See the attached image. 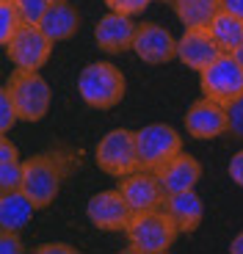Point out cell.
I'll return each instance as SVG.
<instances>
[{
	"instance_id": "obj_25",
	"label": "cell",
	"mask_w": 243,
	"mask_h": 254,
	"mask_svg": "<svg viewBox=\"0 0 243 254\" xmlns=\"http://www.w3.org/2000/svg\"><path fill=\"white\" fill-rule=\"evenodd\" d=\"M22 252H25V243H22L17 229L0 227V254H22Z\"/></svg>"
},
{
	"instance_id": "obj_27",
	"label": "cell",
	"mask_w": 243,
	"mask_h": 254,
	"mask_svg": "<svg viewBox=\"0 0 243 254\" xmlns=\"http://www.w3.org/2000/svg\"><path fill=\"white\" fill-rule=\"evenodd\" d=\"M227 114H230V133L235 138H243V97L227 105Z\"/></svg>"
},
{
	"instance_id": "obj_30",
	"label": "cell",
	"mask_w": 243,
	"mask_h": 254,
	"mask_svg": "<svg viewBox=\"0 0 243 254\" xmlns=\"http://www.w3.org/2000/svg\"><path fill=\"white\" fill-rule=\"evenodd\" d=\"M36 254H75V249L69 243H45L36 249Z\"/></svg>"
},
{
	"instance_id": "obj_10",
	"label": "cell",
	"mask_w": 243,
	"mask_h": 254,
	"mask_svg": "<svg viewBox=\"0 0 243 254\" xmlns=\"http://www.w3.org/2000/svg\"><path fill=\"white\" fill-rule=\"evenodd\" d=\"M133 53L144 64L160 66V64H169L172 58H177V39L158 22H141V25H135Z\"/></svg>"
},
{
	"instance_id": "obj_31",
	"label": "cell",
	"mask_w": 243,
	"mask_h": 254,
	"mask_svg": "<svg viewBox=\"0 0 243 254\" xmlns=\"http://www.w3.org/2000/svg\"><path fill=\"white\" fill-rule=\"evenodd\" d=\"M221 11H230L243 19V0H221Z\"/></svg>"
},
{
	"instance_id": "obj_29",
	"label": "cell",
	"mask_w": 243,
	"mask_h": 254,
	"mask_svg": "<svg viewBox=\"0 0 243 254\" xmlns=\"http://www.w3.org/2000/svg\"><path fill=\"white\" fill-rule=\"evenodd\" d=\"M6 160H19V152L17 146L6 138V133H0V163H6Z\"/></svg>"
},
{
	"instance_id": "obj_8",
	"label": "cell",
	"mask_w": 243,
	"mask_h": 254,
	"mask_svg": "<svg viewBox=\"0 0 243 254\" xmlns=\"http://www.w3.org/2000/svg\"><path fill=\"white\" fill-rule=\"evenodd\" d=\"M53 53V42L42 33L39 25H22L14 31L11 42L6 45V56L17 69H42L50 61Z\"/></svg>"
},
{
	"instance_id": "obj_2",
	"label": "cell",
	"mask_w": 243,
	"mask_h": 254,
	"mask_svg": "<svg viewBox=\"0 0 243 254\" xmlns=\"http://www.w3.org/2000/svg\"><path fill=\"white\" fill-rule=\"evenodd\" d=\"M127 252L133 254H166L174 246L180 229L163 207L133 213L127 229Z\"/></svg>"
},
{
	"instance_id": "obj_26",
	"label": "cell",
	"mask_w": 243,
	"mask_h": 254,
	"mask_svg": "<svg viewBox=\"0 0 243 254\" xmlns=\"http://www.w3.org/2000/svg\"><path fill=\"white\" fill-rule=\"evenodd\" d=\"M152 0H105V6L111 8V11H119V14H127V17H135V14H141L144 8L149 6Z\"/></svg>"
},
{
	"instance_id": "obj_16",
	"label": "cell",
	"mask_w": 243,
	"mask_h": 254,
	"mask_svg": "<svg viewBox=\"0 0 243 254\" xmlns=\"http://www.w3.org/2000/svg\"><path fill=\"white\" fill-rule=\"evenodd\" d=\"M172 221L177 224L180 235H191L196 232L202 218H205V202L196 190H180V193H166V202H163Z\"/></svg>"
},
{
	"instance_id": "obj_32",
	"label": "cell",
	"mask_w": 243,
	"mask_h": 254,
	"mask_svg": "<svg viewBox=\"0 0 243 254\" xmlns=\"http://www.w3.org/2000/svg\"><path fill=\"white\" fill-rule=\"evenodd\" d=\"M230 252H232V254H243V232H238V235L232 238V243H230Z\"/></svg>"
},
{
	"instance_id": "obj_11",
	"label": "cell",
	"mask_w": 243,
	"mask_h": 254,
	"mask_svg": "<svg viewBox=\"0 0 243 254\" xmlns=\"http://www.w3.org/2000/svg\"><path fill=\"white\" fill-rule=\"evenodd\" d=\"M185 130H188L191 138H199V141L218 138V135L230 133V114H227V105L210 100V97L196 100L185 114Z\"/></svg>"
},
{
	"instance_id": "obj_23",
	"label": "cell",
	"mask_w": 243,
	"mask_h": 254,
	"mask_svg": "<svg viewBox=\"0 0 243 254\" xmlns=\"http://www.w3.org/2000/svg\"><path fill=\"white\" fill-rule=\"evenodd\" d=\"M22 188V163L19 160H6L0 163V193Z\"/></svg>"
},
{
	"instance_id": "obj_24",
	"label": "cell",
	"mask_w": 243,
	"mask_h": 254,
	"mask_svg": "<svg viewBox=\"0 0 243 254\" xmlns=\"http://www.w3.org/2000/svg\"><path fill=\"white\" fill-rule=\"evenodd\" d=\"M17 111H14V102L8 97V89L0 86V133H8L14 125H17Z\"/></svg>"
},
{
	"instance_id": "obj_7",
	"label": "cell",
	"mask_w": 243,
	"mask_h": 254,
	"mask_svg": "<svg viewBox=\"0 0 243 254\" xmlns=\"http://www.w3.org/2000/svg\"><path fill=\"white\" fill-rule=\"evenodd\" d=\"M94 160L111 177H127L138 172V152H135V130L116 127L100 138L94 149Z\"/></svg>"
},
{
	"instance_id": "obj_20",
	"label": "cell",
	"mask_w": 243,
	"mask_h": 254,
	"mask_svg": "<svg viewBox=\"0 0 243 254\" xmlns=\"http://www.w3.org/2000/svg\"><path fill=\"white\" fill-rule=\"evenodd\" d=\"M207 28H210L213 39H216V45L221 47V53H232L243 42V19L230 11H218L216 19Z\"/></svg>"
},
{
	"instance_id": "obj_21",
	"label": "cell",
	"mask_w": 243,
	"mask_h": 254,
	"mask_svg": "<svg viewBox=\"0 0 243 254\" xmlns=\"http://www.w3.org/2000/svg\"><path fill=\"white\" fill-rule=\"evenodd\" d=\"M22 25V19H19V11L14 6L11 0H0V47H6L11 42L14 31Z\"/></svg>"
},
{
	"instance_id": "obj_17",
	"label": "cell",
	"mask_w": 243,
	"mask_h": 254,
	"mask_svg": "<svg viewBox=\"0 0 243 254\" xmlns=\"http://www.w3.org/2000/svg\"><path fill=\"white\" fill-rule=\"evenodd\" d=\"M39 28H42V33L50 39L53 45L56 42H66L80 28V14H77V8L72 6L69 0H53L50 8L45 11V17L39 19Z\"/></svg>"
},
{
	"instance_id": "obj_13",
	"label": "cell",
	"mask_w": 243,
	"mask_h": 254,
	"mask_svg": "<svg viewBox=\"0 0 243 254\" xmlns=\"http://www.w3.org/2000/svg\"><path fill=\"white\" fill-rule=\"evenodd\" d=\"M221 56V47L216 45L210 28H185V33L177 39V58L188 69L202 72Z\"/></svg>"
},
{
	"instance_id": "obj_5",
	"label": "cell",
	"mask_w": 243,
	"mask_h": 254,
	"mask_svg": "<svg viewBox=\"0 0 243 254\" xmlns=\"http://www.w3.org/2000/svg\"><path fill=\"white\" fill-rule=\"evenodd\" d=\"M135 152H138V169L158 172L166 160L182 152V135L163 122H152L135 130Z\"/></svg>"
},
{
	"instance_id": "obj_6",
	"label": "cell",
	"mask_w": 243,
	"mask_h": 254,
	"mask_svg": "<svg viewBox=\"0 0 243 254\" xmlns=\"http://www.w3.org/2000/svg\"><path fill=\"white\" fill-rule=\"evenodd\" d=\"M199 86L202 97H210L221 105H232L238 97H243V64L232 53H221L210 66L199 72Z\"/></svg>"
},
{
	"instance_id": "obj_3",
	"label": "cell",
	"mask_w": 243,
	"mask_h": 254,
	"mask_svg": "<svg viewBox=\"0 0 243 254\" xmlns=\"http://www.w3.org/2000/svg\"><path fill=\"white\" fill-rule=\"evenodd\" d=\"M127 91V80L122 75L119 66L111 61H94L77 75V94L80 100L97 111H111L122 102Z\"/></svg>"
},
{
	"instance_id": "obj_14",
	"label": "cell",
	"mask_w": 243,
	"mask_h": 254,
	"mask_svg": "<svg viewBox=\"0 0 243 254\" xmlns=\"http://www.w3.org/2000/svg\"><path fill=\"white\" fill-rule=\"evenodd\" d=\"M133 36H135V22L127 17V14L119 11H108L100 22L94 25V42L100 50L111 53H124L133 50Z\"/></svg>"
},
{
	"instance_id": "obj_4",
	"label": "cell",
	"mask_w": 243,
	"mask_h": 254,
	"mask_svg": "<svg viewBox=\"0 0 243 254\" xmlns=\"http://www.w3.org/2000/svg\"><path fill=\"white\" fill-rule=\"evenodd\" d=\"M6 89L19 122H42L47 116L53 91L39 69H14L6 80Z\"/></svg>"
},
{
	"instance_id": "obj_34",
	"label": "cell",
	"mask_w": 243,
	"mask_h": 254,
	"mask_svg": "<svg viewBox=\"0 0 243 254\" xmlns=\"http://www.w3.org/2000/svg\"><path fill=\"white\" fill-rule=\"evenodd\" d=\"M11 3H14V0H11Z\"/></svg>"
},
{
	"instance_id": "obj_18",
	"label": "cell",
	"mask_w": 243,
	"mask_h": 254,
	"mask_svg": "<svg viewBox=\"0 0 243 254\" xmlns=\"http://www.w3.org/2000/svg\"><path fill=\"white\" fill-rule=\"evenodd\" d=\"M33 202L25 196V190H6L0 193V227L6 229H22L33 216Z\"/></svg>"
},
{
	"instance_id": "obj_15",
	"label": "cell",
	"mask_w": 243,
	"mask_h": 254,
	"mask_svg": "<svg viewBox=\"0 0 243 254\" xmlns=\"http://www.w3.org/2000/svg\"><path fill=\"white\" fill-rule=\"evenodd\" d=\"M155 177L160 180L163 190L166 193H180V190H193L196 183L202 180V163H199L193 155H185V152H177L172 160L160 166Z\"/></svg>"
},
{
	"instance_id": "obj_1",
	"label": "cell",
	"mask_w": 243,
	"mask_h": 254,
	"mask_svg": "<svg viewBox=\"0 0 243 254\" xmlns=\"http://www.w3.org/2000/svg\"><path fill=\"white\" fill-rule=\"evenodd\" d=\"M77 155L72 149H47L22 160V190L36 210H45L56 202L64 180L72 174Z\"/></svg>"
},
{
	"instance_id": "obj_19",
	"label": "cell",
	"mask_w": 243,
	"mask_h": 254,
	"mask_svg": "<svg viewBox=\"0 0 243 254\" xmlns=\"http://www.w3.org/2000/svg\"><path fill=\"white\" fill-rule=\"evenodd\" d=\"M174 14L185 28H207L221 11V0H172Z\"/></svg>"
},
{
	"instance_id": "obj_12",
	"label": "cell",
	"mask_w": 243,
	"mask_h": 254,
	"mask_svg": "<svg viewBox=\"0 0 243 254\" xmlns=\"http://www.w3.org/2000/svg\"><path fill=\"white\" fill-rule=\"evenodd\" d=\"M119 190L133 207V213L158 210L166 202V190H163L160 180L155 177V172H144V169L127 174V177H119Z\"/></svg>"
},
{
	"instance_id": "obj_22",
	"label": "cell",
	"mask_w": 243,
	"mask_h": 254,
	"mask_svg": "<svg viewBox=\"0 0 243 254\" xmlns=\"http://www.w3.org/2000/svg\"><path fill=\"white\" fill-rule=\"evenodd\" d=\"M53 0H14V6L19 11V19L28 25H39V19L45 17V11L50 8Z\"/></svg>"
},
{
	"instance_id": "obj_28",
	"label": "cell",
	"mask_w": 243,
	"mask_h": 254,
	"mask_svg": "<svg viewBox=\"0 0 243 254\" xmlns=\"http://www.w3.org/2000/svg\"><path fill=\"white\" fill-rule=\"evenodd\" d=\"M227 172H230V180H232V183L241 185V188H243V149H241V152L232 155L230 169H227Z\"/></svg>"
},
{
	"instance_id": "obj_9",
	"label": "cell",
	"mask_w": 243,
	"mask_h": 254,
	"mask_svg": "<svg viewBox=\"0 0 243 254\" xmlns=\"http://www.w3.org/2000/svg\"><path fill=\"white\" fill-rule=\"evenodd\" d=\"M86 218L103 232H124L133 218V207L127 199L122 196V190H100L86 204Z\"/></svg>"
},
{
	"instance_id": "obj_33",
	"label": "cell",
	"mask_w": 243,
	"mask_h": 254,
	"mask_svg": "<svg viewBox=\"0 0 243 254\" xmlns=\"http://www.w3.org/2000/svg\"><path fill=\"white\" fill-rule=\"evenodd\" d=\"M232 56H235V58H238V61H241V64H243V42H241V45H238V47H235V50H232Z\"/></svg>"
}]
</instances>
